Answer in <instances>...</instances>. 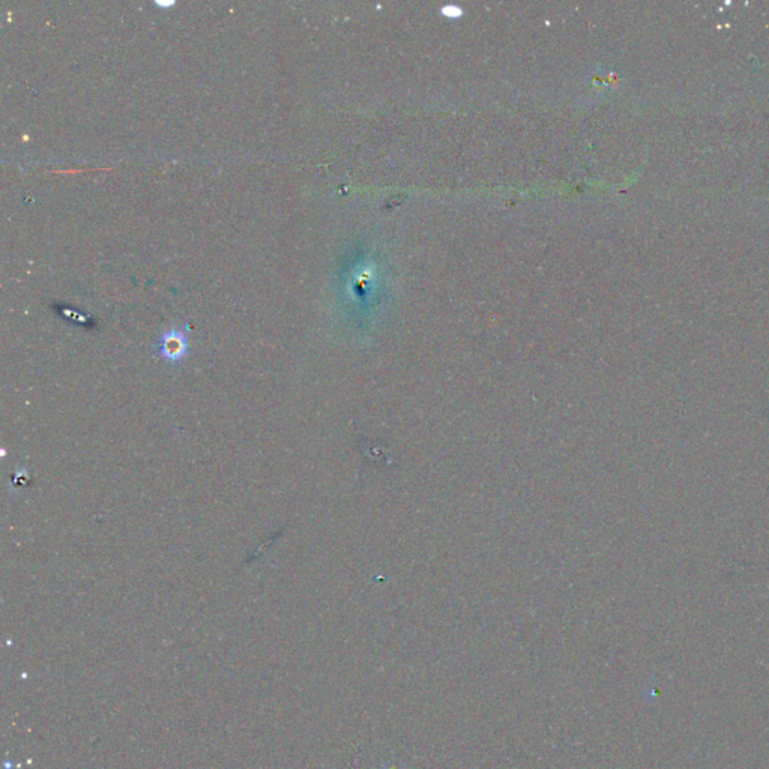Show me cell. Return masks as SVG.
<instances>
[{
    "instance_id": "1",
    "label": "cell",
    "mask_w": 769,
    "mask_h": 769,
    "mask_svg": "<svg viewBox=\"0 0 769 769\" xmlns=\"http://www.w3.org/2000/svg\"><path fill=\"white\" fill-rule=\"evenodd\" d=\"M188 347V337H186L185 332L178 328H172L162 332L157 341V346H155V350H157V355L161 359L174 363L186 356Z\"/></svg>"
},
{
    "instance_id": "2",
    "label": "cell",
    "mask_w": 769,
    "mask_h": 769,
    "mask_svg": "<svg viewBox=\"0 0 769 769\" xmlns=\"http://www.w3.org/2000/svg\"><path fill=\"white\" fill-rule=\"evenodd\" d=\"M157 5H162V6H167V5H172L173 2H155Z\"/></svg>"
}]
</instances>
